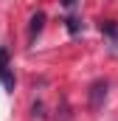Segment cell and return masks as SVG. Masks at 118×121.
I'll list each match as a JSON object with an SVG mask.
<instances>
[{"mask_svg":"<svg viewBox=\"0 0 118 121\" xmlns=\"http://www.w3.org/2000/svg\"><path fill=\"white\" fill-rule=\"evenodd\" d=\"M101 34H107V37L113 39V45L118 48V28L113 26V23H101Z\"/></svg>","mask_w":118,"mask_h":121,"instance_id":"277c9868","label":"cell"},{"mask_svg":"<svg viewBox=\"0 0 118 121\" xmlns=\"http://www.w3.org/2000/svg\"><path fill=\"white\" fill-rule=\"evenodd\" d=\"M107 82L104 79H98V82H93V87H90V107L93 110H98L101 104H104V99H107Z\"/></svg>","mask_w":118,"mask_h":121,"instance_id":"7a4b0ae2","label":"cell"},{"mask_svg":"<svg viewBox=\"0 0 118 121\" xmlns=\"http://www.w3.org/2000/svg\"><path fill=\"white\" fill-rule=\"evenodd\" d=\"M0 82L6 85V90H14V73H11V65H8L6 48H0Z\"/></svg>","mask_w":118,"mask_h":121,"instance_id":"6da1fadb","label":"cell"},{"mask_svg":"<svg viewBox=\"0 0 118 121\" xmlns=\"http://www.w3.org/2000/svg\"><path fill=\"white\" fill-rule=\"evenodd\" d=\"M42 26H45V14H42V11H37V14L28 20V39H31V42H34V37L42 31Z\"/></svg>","mask_w":118,"mask_h":121,"instance_id":"3957f363","label":"cell"},{"mask_svg":"<svg viewBox=\"0 0 118 121\" xmlns=\"http://www.w3.org/2000/svg\"><path fill=\"white\" fill-rule=\"evenodd\" d=\"M65 23H67V31H70V34H76V31H79V20H73V17H70V20H65Z\"/></svg>","mask_w":118,"mask_h":121,"instance_id":"5b68a950","label":"cell"},{"mask_svg":"<svg viewBox=\"0 0 118 121\" xmlns=\"http://www.w3.org/2000/svg\"><path fill=\"white\" fill-rule=\"evenodd\" d=\"M59 3H62L65 9H73V6H76V0H59Z\"/></svg>","mask_w":118,"mask_h":121,"instance_id":"8992f818","label":"cell"}]
</instances>
